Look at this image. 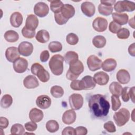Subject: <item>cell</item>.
Masks as SVG:
<instances>
[{
    "instance_id": "obj_1",
    "label": "cell",
    "mask_w": 135,
    "mask_h": 135,
    "mask_svg": "<svg viewBox=\"0 0 135 135\" xmlns=\"http://www.w3.org/2000/svg\"><path fill=\"white\" fill-rule=\"evenodd\" d=\"M88 105L91 114L98 119L105 117L110 108V103L105 96L100 94H94L90 97Z\"/></svg>"
},
{
    "instance_id": "obj_2",
    "label": "cell",
    "mask_w": 135,
    "mask_h": 135,
    "mask_svg": "<svg viewBox=\"0 0 135 135\" xmlns=\"http://www.w3.org/2000/svg\"><path fill=\"white\" fill-rule=\"evenodd\" d=\"M64 57L60 54L53 55L49 63V68L52 73L55 75H60L63 71Z\"/></svg>"
},
{
    "instance_id": "obj_3",
    "label": "cell",
    "mask_w": 135,
    "mask_h": 135,
    "mask_svg": "<svg viewBox=\"0 0 135 135\" xmlns=\"http://www.w3.org/2000/svg\"><path fill=\"white\" fill-rule=\"evenodd\" d=\"M32 73L36 75L38 79L42 82H46L50 79V74L44 67L38 63H34L32 64L31 68Z\"/></svg>"
},
{
    "instance_id": "obj_4",
    "label": "cell",
    "mask_w": 135,
    "mask_h": 135,
    "mask_svg": "<svg viewBox=\"0 0 135 135\" xmlns=\"http://www.w3.org/2000/svg\"><path fill=\"white\" fill-rule=\"evenodd\" d=\"M130 112L124 108L120 109L113 115V119L117 126L122 127L126 124L130 119Z\"/></svg>"
},
{
    "instance_id": "obj_5",
    "label": "cell",
    "mask_w": 135,
    "mask_h": 135,
    "mask_svg": "<svg viewBox=\"0 0 135 135\" xmlns=\"http://www.w3.org/2000/svg\"><path fill=\"white\" fill-rule=\"evenodd\" d=\"M113 9L117 13L123 12H132L135 9V3L129 1H119L114 5Z\"/></svg>"
},
{
    "instance_id": "obj_6",
    "label": "cell",
    "mask_w": 135,
    "mask_h": 135,
    "mask_svg": "<svg viewBox=\"0 0 135 135\" xmlns=\"http://www.w3.org/2000/svg\"><path fill=\"white\" fill-rule=\"evenodd\" d=\"M69 102L72 109L79 110L83 106V98L80 94L73 93L69 97Z\"/></svg>"
},
{
    "instance_id": "obj_7",
    "label": "cell",
    "mask_w": 135,
    "mask_h": 135,
    "mask_svg": "<svg viewBox=\"0 0 135 135\" xmlns=\"http://www.w3.org/2000/svg\"><path fill=\"white\" fill-rule=\"evenodd\" d=\"M87 65L91 71H95L101 68L102 62L98 56L91 55L87 59Z\"/></svg>"
},
{
    "instance_id": "obj_8",
    "label": "cell",
    "mask_w": 135,
    "mask_h": 135,
    "mask_svg": "<svg viewBox=\"0 0 135 135\" xmlns=\"http://www.w3.org/2000/svg\"><path fill=\"white\" fill-rule=\"evenodd\" d=\"M49 6L44 2H38L34 7V13L38 17H44L49 14Z\"/></svg>"
},
{
    "instance_id": "obj_9",
    "label": "cell",
    "mask_w": 135,
    "mask_h": 135,
    "mask_svg": "<svg viewBox=\"0 0 135 135\" xmlns=\"http://www.w3.org/2000/svg\"><path fill=\"white\" fill-rule=\"evenodd\" d=\"M92 26L95 31L98 32H103L107 28L108 21L104 18L97 17L93 20Z\"/></svg>"
},
{
    "instance_id": "obj_10",
    "label": "cell",
    "mask_w": 135,
    "mask_h": 135,
    "mask_svg": "<svg viewBox=\"0 0 135 135\" xmlns=\"http://www.w3.org/2000/svg\"><path fill=\"white\" fill-rule=\"evenodd\" d=\"M17 49L21 55L24 56H28L33 53V45L30 42L23 41L19 44Z\"/></svg>"
},
{
    "instance_id": "obj_11",
    "label": "cell",
    "mask_w": 135,
    "mask_h": 135,
    "mask_svg": "<svg viewBox=\"0 0 135 135\" xmlns=\"http://www.w3.org/2000/svg\"><path fill=\"white\" fill-rule=\"evenodd\" d=\"M27 67L28 62L23 57H19L13 62V69L16 73H23L25 72L27 70Z\"/></svg>"
},
{
    "instance_id": "obj_12",
    "label": "cell",
    "mask_w": 135,
    "mask_h": 135,
    "mask_svg": "<svg viewBox=\"0 0 135 135\" xmlns=\"http://www.w3.org/2000/svg\"><path fill=\"white\" fill-rule=\"evenodd\" d=\"M80 82L81 90L93 89L96 85V83L94 82L93 78L90 75H86L84 76L81 80L80 81Z\"/></svg>"
},
{
    "instance_id": "obj_13",
    "label": "cell",
    "mask_w": 135,
    "mask_h": 135,
    "mask_svg": "<svg viewBox=\"0 0 135 135\" xmlns=\"http://www.w3.org/2000/svg\"><path fill=\"white\" fill-rule=\"evenodd\" d=\"M81 9L82 13L86 16L91 17L94 15L95 7L94 5L91 2L85 1L82 3Z\"/></svg>"
},
{
    "instance_id": "obj_14",
    "label": "cell",
    "mask_w": 135,
    "mask_h": 135,
    "mask_svg": "<svg viewBox=\"0 0 135 135\" xmlns=\"http://www.w3.org/2000/svg\"><path fill=\"white\" fill-rule=\"evenodd\" d=\"M69 65L70 66L68 71L76 78H78L84 71L83 64L80 60H78L76 62Z\"/></svg>"
},
{
    "instance_id": "obj_15",
    "label": "cell",
    "mask_w": 135,
    "mask_h": 135,
    "mask_svg": "<svg viewBox=\"0 0 135 135\" xmlns=\"http://www.w3.org/2000/svg\"><path fill=\"white\" fill-rule=\"evenodd\" d=\"M36 105L42 109L49 108L51 104V99L47 95H39L36 100Z\"/></svg>"
},
{
    "instance_id": "obj_16",
    "label": "cell",
    "mask_w": 135,
    "mask_h": 135,
    "mask_svg": "<svg viewBox=\"0 0 135 135\" xmlns=\"http://www.w3.org/2000/svg\"><path fill=\"white\" fill-rule=\"evenodd\" d=\"M20 54L18 49L14 46L8 47L5 51V57L10 62H14L20 57Z\"/></svg>"
},
{
    "instance_id": "obj_17",
    "label": "cell",
    "mask_w": 135,
    "mask_h": 135,
    "mask_svg": "<svg viewBox=\"0 0 135 135\" xmlns=\"http://www.w3.org/2000/svg\"><path fill=\"white\" fill-rule=\"evenodd\" d=\"M93 80L99 85H105L109 82V76L105 72L100 71L94 74Z\"/></svg>"
},
{
    "instance_id": "obj_18",
    "label": "cell",
    "mask_w": 135,
    "mask_h": 135,
    "mask_svg": "<svg viewBox=\"0 0 135 135\" xmlns=\"http://www.w3.org/2000/svg\"><path fill=\"white\" fill-rule=\"evenodd\" d=\"M76 114L73 109L65 111L62 115V120L65 124H71L73 123L76 120Z\"/></svg>"
},
{
    "instance_id": "obj_19",
    "label": "cell",
    "mask_w": 135,
    "mask_h": 135,
    "mask_svg": "<svg viewBox=\"0 0 135 135\" xmlns=\"http://www.w3.org/2000/svg\"><path fill=\"white\" fill-rule=\"evenodd\" d=\"M24 86L28 89H34L38 86L39 83L37 78L33 75H28L23 80Z\"/></svg>"
},
{
    "instance_id": "obj_20",
    "label": "cell",
    "mask_w": 135,
    "mask_h": 135,
    "mask_svg": "<svg viewBox=\"0 0 135 135\" xmlns=\"http://www.w3.org/2000/svg\"><path fill=\"white\" fill-rule=\"evenodd\" d=\"M112 17L113 21L120 25L126 24L129 20L128 15L126 13H112Z\"/></svg>"
},
{
    "instance_id": "obj_21",
    "label": "cell",
    "mask_w": 135,
    "mask_h": 135,
    "mask_svg": "<svg viewBox=\"0 0 135 135\" xmlns=\"http://www.w3.org/2000/svg\"><path fill=\"white\" fill-rule=\"evenodd\" d=\"M38 25V20L37 17L33 14L28 15L26 20L25 26L27 29H29L32 31H35Z\"/></svg>"
},
{
    "instance_id": "obj_22",
    "label": "cell",
    "mask_w": 135,
    "mask_h": 135,
    "mask_svg": "<svg viewBox=\"0 0 135 135\" xmlns=\"http://www.w3.org/2000/svg\"><path fill=\"white\" fill-rule=\"evenodd\" d=\"M118 82L122 84L128 83L130 80V75L129 72L125 69L119 70L116 75Z\"/></svg>"
},
{
    "instance_id": "obj_23",
    "label": "cell",
    "mask_w": 135,
    "mask_h": 135,
    "mask_svg": "<svg viewBox=\"0 0 135 135\" xmlns=\"http://www.w3.org/2000/svg\"><path fill=\"white\" fill-rule=\"evenodd\" d=\"M44 117L43 112L42 110L36 108H32L29 113V118L32 121L39 122L42 120Z\"/></svg>"
},
{
    "instance_id": "obj_24",
    "label": "cell",
    "mask_w": 135,
    "mask_h": 135,
    "mask_svg": "<svg viewBox=\"0 0 135 135\" xmlns=\"http://www.w3.org/2000/svg\"><path fill=\"white\" fill-rule=\"evenodd\" d=\"M117 61L113 58L105 59L102 63V69L105 72H112L116 68Z\"/></svg>"
},
{
    "instance_id": "obj_25",
    "label": "cell",
    "mask_w": 135,
    "mask_h": 135,
    "mask_svg": "<svg viewBox=\"0 0 135 135\" xmlns=\"http://www.w3.org/2000/svg\"><path fill=\"white\" fill-rule=\"evenodd\" d=\"M23 20L22 14L18 12L13 13L10 17V23L12 26L14 27H19L22 24Z\"/></svg>"
},
{
    "instance_id": "obj_26",
    "label": "cell",
    "mask_w": 135,
    "mask_h": 135,
    "mask_svg": "<svg viewBox=\"0 0 135 135\" xmlns=\"http://www.w3.org/2000/svg\"><path fill=\"white\" fill-rule=\"evenodd\" d=\"M75 11L74 7L69 4H64L61 11V13L62 15L68 20L73 17L75 14Z\"/></svg>"
},
{
    "instance_id": "obj_27",
    "label": "cell",
    "mask_w": 135,
    "mask_h": 135,
    "mask_svg": "<svg viewBox=\"0 0 135 135\" xmlns=\"http://www.w3.org/2000/svg\"><path fill=\"white\" fill-rule=\"evenodd\" d=\"M35 38L38 42L45 43L49 41L50 34L46 30H41L37 32L35 36Z\"/></svg>"
},
{
    "instance_id": "obj_28",
    "label": "cell",
    "mask_w": 135,
    "mask_h": 135,
    "mask_svg": "<svg viewBox=\"0 0 135 135\" xmlns=\"http://www.w3.org/2000/svg\"><path fill=\"white\" fill-rule=\"evenodd\" d=\"M79 55L77 53L74 51H68L67 52L64 57V60L65 62L69 65L73 64L79 60Z\"/></svg>"
},
{
    "instance_id": "obj_29",
    "label": "cell",
    "mask_w": 135,
    "mask_h": 135,
    "mask_svg": "<svg viewBox=\"0 0 135 135\" xmlns=\"http://www.w3.org/2000/svg\"><path fill=\"white\" fill-rule=\"evenodd\" d=\"M122 89L121 85L118 82H113L109 85V91L113 95L120 96Z\"/></svg>"
},
{
    "instance_id": "obj_30",
    "label": "cell",
    "mask_w": 135,
    "mask_h": 135,
    "mask_svg": "<svg viewBox=\"0 0 135 135\" xmlns=\"http://www.w3.org/2000/svg\"><path fill=\"white\" fill-rule=\"evenodd\" d=\"M4 38L5 40L8 42L14 43L18 41L19 35L16 31L13 30H8L5 33Z\"/></svg>"
},
{
    "instance_id": "obj_31",
    "label": "cell",
    "mask_w": 135,
    "mask_h": 135,
    "mask_svg": "<svg viewBox=\"0 0 135 135\" xmlns=\"http://www.w3.org/2000/svg\"><path fill=\"white\" fill-rule=\"evenodd\" d=\"M107 40L102 35H97L93 38L92 44L97 48H103L106 44Z\"/></svg>"
},
{
    "instance_id": "obj_32",
    "label": "cell",
    "mask_w": 135,
    "mask_h": 135,
    "mask_svg": "<svg viewBox=\"0 0 135 135\" xmlns=\"http://www.w3.org/2000/svg\"><path fill=\"white\" fill-rule=\"evenodd\" d=\"M113 10V7L112 6L105 5L100 4L98 6V12L99 13L104 16H109L111 15Z\"/></svg>"
},
{
    "instance_id": "obj_33",
    "label": "cell",
    "mask_w": 135,
    "mask_h": 135,
    "mask_svg": "<svg viewBox=\"0 0 135 135\" xmlns=\"http://www.w3.org/2000/svg\"><path fill=\"white\" fill-rule=\"evenodd\" d=\"M50 2V8L51 10L55 13H57L61 12L64 4L61 1H51Z\"/></svg>"
},
{
    "instance_id": "obj_34",
    "label": "cell",
    "mask_w": 135,
    "mask_h": 135,
    "mask_svg": "<svg viewBox=\"0 0 135 135\" xmlns=\"http://www.w3.org/2000/svg\"><path fill=\"white\" fill-rule=\"evenodd\" d=\"M46 130L51 133L56 132L59 129V124L58 122L54 120H50L46 123Z\"/></svg>"
},
{
    "instance_id": "obj_35",
    "label": "cell",
    "mask_w": 135,
    "mask_h": 135,
    "mask_svg": "<svg viewBox=\"0 0 135 135\" xmlns=\"http://www.w3.org/2000/svg\"><path fill=\"white\" fill-rule=\"evenodd\" d=\"M51 95L55 98H60L64 94L63 89L59 85L53 86L50 90Z\"/></svg>"
},
{
    "instance_id": "obj_36",
    "label": "cell",
    "mask_w": 135,
    "mask_h": 135,
    "mask_svg": "<svg viewBox=\"0 0 135 135\" xmlns=\"http://www.w3.org/2000/svg\"><path fill=\"white\" fill-rule=\"evenodd\" d=\"M13 103V98L9 94L4 95L1 100V106L3 108H8Z\"/></svg>"
},
{
    "instance_id": "obj_37",
    "label": "cell",
    "mask_w": 135,
    "mask_h": 135,
    "mask_svg": "<svg viewBox=\"0 0 135 135\" xmlns=\"http://www.w3.org/2000/svg\"><path fill=\"white\" fill-rule=\"evenodd\" d=\"M24 128L22 124L20 123H15L13 124L11 128V133L12 134H21L24 133Z\"/></svg>"
},
{
    "instance_id": "obj_38",
    "label": "cell",
    "mask_w": 135,
    "mask_h": 135,
    "mask_svg": "<svg viewBox=\"0 0 135 135\" xmlns=\"http://www.w3.org/2000/svg\"><path fill=\"white\" fill-rule=\"evenodd\" d=\"M48 48L49 50L52 53L57 52L61 51L62 50V45L60 42L58 41H52L49 43Z\"/></svg>"
},
{
    "instance_id": "obj_39",
    "label": "cell",
    "mask_w": 135,
    "mask_h": 135,
    "mask_svg": "<svg viewBox=\"0 0 135 135\" xmlns=\"http://www.w3.org/2000/svg\"><path fill=\"white\" fill-rule=\"evenodd\" d=\"M66 41L69 44L71 45H74L78 43L79 37L75 34L70 33L66 35Z\"/></svg>"
},
{
    "instance_id": "obj_40",
    "label": "cell",
    "mask_w": 135,
    "mask_h": 135,
    "mask_svg": "<svg viewBox=\"0 0 135 135\" xmlns=\"http://www.w3.org/2000/svg\"><path fill=\"white\" fill-rule=\"evenodd\" d=\"M117 36L119 39H127L130 36V32L126 28H121L117 33Z\"/></svg>"
},
{
    "instance_id": "obj_41",
    "label": "cell",
    "mask_w": 135,
    "mask_h": 135,
    "mask_svg": "<svg viewBox=\"0 0 135 135\" xmlns=\"http://www.w3.org/2000/svg\"><path fill=\"white\" fill-rule=\"evenodd\" d=\"M111 103H112V109L113 111H117L118 110L121 105V101L119 99V97L112 95L111 97Z\"/></svg>"
},
{
    "instance_id": "obj_42",
    "label": "cell",
    "mask_w": 135,
    "mask_h": 135,
    "mask_svg": "<svg viewBox=\"0 0 135 135\" xmlns=\"http://www.w3.org/2000/svg\"><path fill=\"white\" fill-rule=\"evenodd\" d=\"M54 19L56 23L59 25H63L67 23L69 20L65 18L61 14V12L54 14Z\"/></svg>"
},
{
    "instance_id": "obj_43",
    "label": "cell",
    "mask_w": 135,
    "mask_h": 135,
    "mask_svg": "<svg viewBox=\"0 0 135 135\" xmlns=\"http://www.w3.org/2000/svg\"><path fill=\"white\" fill-rule=\"evenodd\" d=\"M22 35L27 38H32L35 35V31H32L27 29L25 26H24L22 30Z\"/></svg>"
},
{
    "instance_id": "obj_44",
    "label": "cell",
    "mask_w": 135,
    "mask_h": 135,
    "mask_svg": "<svg viewBox=\"0 0 135 135\" xmlns=\"http://www.w3.org/2000/svg\"><path fill=\"white\" fill-rule=\"evenodd\" d=\"M103 128L107 132L110 133H113L116 131L115 127L112 121H109L105 122L103 125Z\"/></svg>"
},
{
    "instance_id": "obj_45",
    "label": "cell",
    "mask_w": 135,
    "mask_h": 135,
    "mask_svg": "<svg viewBox=\"0 0 135 135\" xmlns=\"http://www.w3.org/2000/svg\"><path fill=\"white\" fill-rule=\"evenodd\" d=\"M121 28V25L118 24L114 21H112L110 23L109 25V30L112 33H117L118 31Z\"/></svg>"
},
{
    "instance_id": "obj_46",
    "label": "cell",
    "mask_w": 135,
    "mask_h": 135,
    "mask_svg": "<svg viewBox=\"0 0 135 135\" xmlns=\"http://www.w3.org/2000/svg\"><path fill=\"white\" fill-rule=\"evenodd\" d=\"M129 88L128 86H125L123 88H122V91H121V98L124 102H127L129 101L130 99V97H129Z\"/></svg>"
},
{
    "instance_id": "obj_47",
    "label": "cell",
    "mask_w": 135,
    "mask_h": 135,
    "mask_svg": "<svg viewBox=\"0 0 135 135\" xmlns=\"http://www.w3.org/2000/svg\"><path fill=\"white\" fill-rule=\"evenodd\" d=\"M25 129L30 132H33L36 130L37 128V125L36 123V122H34L33 121H30L27 122L26 123H25Z\"/></svg>"
},
{
    "instance_id": "obj_48",
    "label": "cell",
    "mask_w": 135,
    "mask_h": 135,
    "mask_svg": "<svg viewBox=\"0 0 135 135\" xmlns=\"http://www.w3.org/2000/svg\"><path fill=\"white\" fill-rule=\"evenodd\" d=\"M80 80H73L70 83V87L72 89L75 91H80L81 90L80 87Z\"/></svg>"
},
{
    "instance_id": "obj_49",
    "label": "cell",
    "mask_w": 135,
    "mask_h": 135,
    "mask_svg": "<svg viewBox=\"0 0 135 135\" xmlns=\"http://www.w3.org/2000/svg\"><path fill=\"white\" fill-rule=\"evenodd\" d=\"M75 134L77 135H86L88 133L87 129L83 126H79L75 129Z\"/></svg>"
},
{
    "instance_id": "obj_50",
    "label": "cell",
    "mask_w": 135,
    "mask_h": 135,
    "mask_svg": "<svg viewBox=\"0 0 135 135\" xmlns=\"http://www.w3.org/2000/svg\"><path fill=\"white\" fill-rule=\"evenodd\" d=\"M62 135H67V134L74 135L75 134V129L71 127H67L63 130L62 132Z\"/></svg>"
},
{
    "instance_id": "obj_51",
    "label": "cell",
    "mask_w": 135,
    "mask_h": 135,
    "mask_svg": "<svg viewBox=\"0 0 135 135\" xmlns=\"http://www.w3.org/2000/svg\"><path fill=\"white\" fill-rule=\"evenodd\" d=\"M50 57V54L48 51L47 50H44L40 54V60L42 62H46Z\"/></svg>"
},
{
    "instance_id": "obj_52",
    "label": "cell",
    "mask_w": 135,
    "mask_h": 135,
    "mask_svg": "<svg viewBox=\"0 0 135 135\" xmlns=\"http://www.w3.org/2000/svg\"><path fill=\"white\" fill-rule=\"evenodd\" d=\"M9 124V121L8 120L3 117H0V127L1 129H6Z\"/></svg>"
},
{
    "instance_id": "obj_53",
    "label": "cell",
    "mask_w": 135,
    "mask_h": 135,
    "mask_svg": "<svg viewBox=\"0 0 135 135\" xmlns=\"http://www.w3.org/2000/svg\"><path fill=\"white\" fill-rule=\"evenodd\" d=\"M128 52L132 56H135V44L134 43L130 45L128 47Z\"/></svg>"
},
{
    "instance_id": "obj_54",
    "label": "cell",
    "mask_w": 135,
    "mask_h": 135,
    "mask_svg": "<svg viewBox=\"0 0 135 135\" xmlns=\"http://www.w3.org/2000/svg\"><path fill=\"white\" fill-rule=\"evenodd\" d=\"M134 89H135V87L133 86L130 88L129 90V97H130V98H131V100L133 103H134Z\"/></svg>"
},
{
    "instance_id": "obj_55",
    "label": "cell",
    "mask_w": 135,
    "mask_h": 135,
    "mask_svg": "<svg viewBox=\"0 0 135 135\" xmlns=\"http://www.w3.org/2000/svg\"><path fill=\"white\" fill-rule=\"evenodd\" d=\"M115 0H109V1H100V3L102 4L107 5V6H112L113 5H114L115 3Z\"/></svg>"
},
{
    "instance_id": "obj_56",
    "label": "cell",
    "mask_w": 135,
    "mask_h": 135,
    "mask_svg": "<svg viewBox=\"0 0 135 135\" xmlns=\"http://www.w3.org/2000/svg\"><path fill=\"white\" fill-rule=\"evenodd\" d=\"M129 24L130 27H131L133 28H134V17H132L131 18L129 21Z\"/></svg>"
}]
</instances>
